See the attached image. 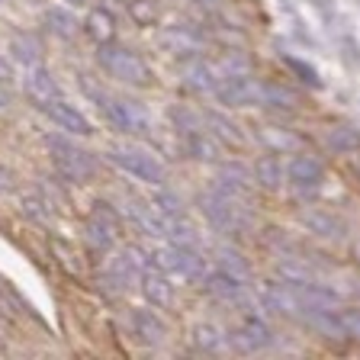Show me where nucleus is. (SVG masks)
<instances>
[{
    "mask_svg": "<svg viewBox=\"0 0 360 360\" xmlns=\"http://www.w3.org/2000/svg\"><path fill=\"white\" fill-rule=\"evenodd\" d=\"M97 61L106 75L116 77L120 84H129V87H148V84L155 81L148 61H145L139 52H132V49H122V45L100 42Z\"/></svg>",
    "mask_w": 360,
    "mask_h": 360,
    "instance_id": "f257e3e1",
    "label": "nucleus"
},
{
    "mask_svg": "<svg viewBox=\"0 0 360 360\" xmlns=\"http://www.w3.org/2000/svg\"><path fill=\"white\" fill-rule=\"evenodd\" d=\"M112 161V165L120 167V171H126L129 177L142 180V184H155V187H161L167 177V167L165 161L155 155L151 148H142V145H112L110 155H106Z\"/></svg>",
    "mask_w": 360,
    "mask_h": 360,
    "instance_id": "f03ea898",
    "label": "nucleus"
},
{
    "mask_svg": "<svg viewBox=\"0 0 360 360\" xmlns=\"http://www.w3.org/2000/svg\"><path fill=\"white\" fill-rule=\"evenodd\" d=\"M45 142H49V148H52L55 171H58L61 180H68V184H90V180L97 177V161H94L90 151L65 142V139H58V135H49Z\"/></svg>",
    "mask_w": 360,
    "mask_h": 360,
    "instance_id": "7ed1b4c3",
    "label": "nucleus"
},
{
    "mask_svg": "<svg viewBox=\"0 0 360 360\" xmlns=\"http://www.w3.org/2000/svg\"><path fill=\"white\" fill-rule=\"evenodd\" d=\"M100 112L106 116L112 129L126 132L129 139H148L155 132L151 116L135 103V100H122V97H100Z\"/></svg>",
    "mask_w": 360,
    "mask_h": 360,
    "instance_id": "20e7f679",
    "label": "nucleus"
},
{
    "mask_svg": "<svg viewBox=\"0 0 360 360\" xmlns=\"http://www.w3.org/2000/svg\"><path fill=\"white\" fill-rule=\"evenodd\" d=\"M200 206H202V216L210 219L219 232H245L248 225H251V216L245 212L238 196H229V193H222V190L202 193Z\"/></svg>",
    "mask_w": 360,
    "mask_h": 360,
    "instance_id": "39448f33",
    "label": "nucleus"
},
{
    "mask_svg": "<svg viewBox=\"0 0 360 360\" xmlns=\"http://www.w3.org/2000/svg\"><path fill=\"white\" fill-rule=\"evenodd\" d=\"M219 97V103L225 106H255L264 103V84L251 75H241V77H225L219 81V87L212 90Z\"/></svg>",
    "mask_w": 360,
    "mask_h": 360,
    "instance_id": "423d86ee",
    "label": "nucleus"
},
{
    "mask_svg": "<svg viewBox=\"0 0 360 360\" xmlns=\"http://www.w3.org/2000/svg\"><path fill=\"white\" fill-rule=\"evenodd\" d=\"M139 286H142V296L148 306L155 309H167L174 300V286L171 280H167V274L161 267H155V264H145L142 274H139Z\"/></svg>",
    "mask_w": 360,
    "mask_h": 360,
    "instance_id": "0eeeda50",
    "label": "nucleus"
},
{
    "mask_svg": "<svg viewBox=\"0 0 360 360\" xmlns=\"http://www.w3.org/2000/svg\"><path fill=\"white\" fill-rule=\"evenodd\" d=\"M22 87H26V97H30L32 103L39 106V110H42L45 103H52V100L61 97L55 75L49 71V68H42V65L26 68V81H22Z\"/></svg>",
    "mask_w": 360,
    "mask_h": 360,
    "instance_id": "6e6552de",
    "label": "nucleus"
},
{
    "mask_svg": "<svg viewBox=\"0 0 360 360\" xmlns=\"http://www.w3.org/2000/svg\"><path fill=\"white\" fill-rule=\"evenodd\" d=\"M261 300L267 309H274L277 315H286V319H302L306 315V306L296 296V290L286 283H267L261 290Z\"/></svg>",
    "mask_w": 360,
    "mask_h": 360,
    "instance_id": "1a4fd4ad",
    "label": "nucleus"
},
{
    "mask_svg": "<svg viewBox=\"0 0 360 360\" xmlns=\"http://www.w3.org/2000/svg\"><path fill=\"white\" fill-rule=\"evenodd\" d=\"M42 112H45V116H49V120H52L58 129H65V132H71V135H90V132H94V126H90L87 116H84L81 110H75L71 103H65L61 97L52 100V103H45Z\"/></svg>",
    "mask_w": 360,
    "mask_h": 360,
    "instance_id": "9d476101",
    "label": "nucleus"
},
{
    "mask_svg": "<svg viewBox=\"0 0 360 360\" xmlns=\"http://www.w3.org/2000/svg\"><path fill=\"white\" fill-rule=\"evenodd\" d=\"M145 257H142V251L135 245H129V248H122L120 255H116V261H112V267H110V277H106V283H116V290H126L129 283H132L139 274H142V267H145Z\"/></svg>",
    "mask_w": 360,
    "mask_h": 360,
    "instance_id": "9b49d317",
    "label": "nucleus"
},
{
    "mask_svg": "<svg viewBox=\"0 0 360 360\" xmlns=\"http://www.w3.org/2000/svg\"><path fill=\"white\" fill-rule=\"evenodd\" d=\"M274 341V335H270L267 322H261L257 315H248L245 322L238 325V328L232 331V345L238 347V351H264V347Z\"/></svg>",
    "mask_w": 360,
    "mask_h": 360,
    "instance_id": "f8f14e48",
    "label": "nucleus"
},
{
    "mask_svg": "<svg viewBox=\"0 0 360 360\" xmlns=\"http://www.w3.org/2000/svg\"><path fill=\"white\" fill-rule=\"evenodd\" d=\"M286 177H290L292 187L315 190L325 180V167H322V161L312 155H296L290 165H286Z\"/></svg>",
    "mask_w": 360,
    "mask_h": 360,
    "instance_id": "ddd939ff",
    "label": "nucleus"
},
{
    "mask_svg": "<svg viewBox=\"0 0 360 360\" xmlns=\"http://www.w3.org/2000/svg\"><path fill=\"white\" fill-rule=\"evenodd\" d=\"M300 222L309 235H319V238H328L338 241L345 238V222L335 216V212H325V210H302L300 212Z\"/></svg>",
    "mask_w": 360,
    "mask_h": 360,
    "instance_id": "4468645a",
    "label": "nucleus"
},
{
    "mask_svg": "<svg viewBox=\"0 0 360 360\" xmlns=\"http://www.w3.org/2000/svg\"><path fill=\"white\" fill-rule=\"evenodd\" d=\"M184 84L190 90H200V94H212L219 87V71L216 65H210L206 58L193 55V58L184 61Z\"/></svg>",
    "mask_w": 360,
    "mask_h": 360,
    "instance_id": "2eb2a0df",
    "label": "nucleus"
},
{
    "mask_svg": "<svg viewBox=\"0 0 360 360\" xmlns=\"http://www.w3.org/2000/svg\"><path fill=\"white\" fill-rule=\"evenodd\" d=\"M132 331L142 345H165L167 325L161 322V315H155V309H132Z\"/></svg>",
    "mask_w": 360,
    "mask_h": 360,
    "instance_id": "dca6fc26",
    "label": "nucleus"
},
{
    "mask_svg": "<svg viewBox=\"0 0 360 360\" xmlns=\"http://www.w3.org/2000/svg\"><path fill=\"white\" fill-rule=\"evenodd\" d=\"M251 187H255V180H251V171H248L245 165H222L216 174V190H222V193L229 196H238V200H245L248 193H251Z\"/></svg>",
    "mask_w": 360,
    "mask_h": 360,
    "instance_id": "f3484780",
    "label": "nucleus"
},
{
    "mask_svg": "<svg viewBox=\"0 0 360 360\" xmlns=\"http://www.w3.org/2000/svg\"><path fill=\"white\" fill-rule=\"evenodd\" d=\"M129 216H132V222L142 229L145 235H151V238H167V216H161V212L148 202L142 200H132L129 202Z\"/></svg>",
    "mask_w": 360,
    "mask_h": 360,
    "instance_id": "a211bd4d",
    "label": "nucleus"
},
{
    "mask_svg": "<svg viewBox=\"0 0 360 360\" xmlns=\"http://www.w3.org/2000/svg\"><path fill=\"white\" fill-rule=\"evenodd\" d=\"M202 283H206V290H210L212 296H219V300H225V302H238L241 296H245V280L232 277V274L222 267H216L212 274H202Z\"/></svg>",
    "mask_w": 360,
    "mask_h": 360,
    "instance_id": "6ab92c4d",
    "label": "nucleus"
},
{
    "mask_svg": "<svg viewBox=\"0 0 360 360\" xmlns=\"http://www.w3.org/2000/svg\"><path fill=\"white\" fill-rule=\"evenodd\" d=\"M161 42L171 49V52L184 55V58H193V55H200L202 49V36L196 30H190V26H167L165 36H161Z\"/></svg>",
    "mask_w": 360,
    "mask_h": 360,
    "instance_id": "aec40b11",
    "label": "nucleus"
},
{
    "mask_svg": "<svg viewBox=\"0 0 360 360\" xmlns=\"http://www.w3.org/2000/svg\"><path fill=\"white\" fill-rule=\"evenodd\" d=\"M202 126H210L206 132L212 135V139H219V142H225V145H245V132H241L238 126H235L229 116H222V112H216V110H210L206 116H202Z\"/></svg>",
    "mask_w": 360,
    "mask_h": 360,
    "instance_id": "412c9836",
    "label": "nucleus"
},
{
    "mask_svg": "<svg viewBox=\"0 0 360 360\" xmlns=\"http://www.w3.org/2000/svg\"><path fill=\"white\" fill-rule=\"evenodd\" d=\"M251 180H255L261 190H277L283 184V165H280L274 155L257 158V165L251 167Z\"/></svg>",
    "mask_w": 360,
    "mask_h": 360,
    "instance_id": "4be33fe9",
    "label": "nucleus"
},
{
    "mask_svg": "<svg viewBox=\"0 0 360 360\" xmlns=\"http://www.w3.org/2000/svg\"><path fill=\"white\" fill-rule=\"evenodd\" d=\"M84 30H87V36L94 39V42H112V36H116V20H112L110 10L97 7V10H90L87 20H84Z\"/></svg>",
    "mask_w": 360,
    "mask_h": 360,
    "instance_id": "5701e85b",
    "label": "nucleus"
},
{
    "mask_svg": "<svg viewBox=\"0 0 360 360\" xmlns=\"http://www.w3.org/2000/svg\"><path fill=\"white\" fill-rule=\"evenodd\" d=\"M180 139H184V148H187L190 158H196V161H216L219 145L206 129H196V132H187V135H180Z\"/></svg>",
    "mask_w": 360,
    "mask_h": 360,
    "instance_id": "b1692460",
    "label": "nucleus"
},
{
    "mask_svg": "<svg viewBox=\"0 0 360 360\" xmlns=\"http://www.w3.org/2000/svg\"><path fill=\"white\" fill-rule=\"evenodd\" d=\"M45 26H49L58 39H71L77 32V16L68 7H58V4H55V7L45 10Z\"/></svg>",
    "mask_w": 360,
    "mask_h": 360,
    "instance_id": "393cba45",
    "label": "nucleus"
},
{
    "mask_svg": "<svg viewBox=\"0 0 360 360\" xmlns=\"http://www.w3.org/2000/svg\"><path fill=\"white\" fill-rule=\"evenodd\" d=\"M10 49H13V58L20 61V65L32 68L42 61V49H39V42L32 36H22V32H16L13 39H10Z\"/></svg>",
    "mask_w": 360,
    "mask_h": 360,
    "instance_id": "a878e982",
    "label": "nucleus"
},
{
    "mask_svg": "<svg viewBox=\"0 0 360 360\" xmlns=\"http://www.w3.org/2000/svg\"><path fill=\"white\" fill-rule=\"evenodd\" d=\"M190 338H193V347H196V351H206V354L222 351V345H225V335H222V331H219L212 322L196 325Z\"/></svg>",
    "mask_w": 360,
    "mask_h": 360,
    "instance_id": "bb28decb",
    "label": "nucleus"
},
{
    "mask_svg": "<svg viewBox=\"0 0 360 360\" xmlns=\"http://www.w3.org/2000/svg\"><path fill=\"white\" fill-rule=\"evenodd\" d=\"M261 142L267 145L274 155H277V151H296L300 148V139L290 135L286 129H277V126H264L261 129Z\"/></svg>",
    "mask_w": 360,
    "mask_h": 360,
    "instance_id": "cd10ccee",
    "label": "nucleus"
},
{
    "mask_svg": "<svg viewBox=\"0 0 360 360\" xmlns=\"http://www.w3.org/2000/svg\"><path fill=\"white\" fill-rule=\"evenodd\" d=\"M22 216L32 219V222H49V216H52V206L45 202L42 190H30V193H22Z\"/></svg>",
    "mask_w": 360,
    "mask_h": 360,
    "instance_id": "c85d7f7f",
    "label": "nucleus"
},
{
    "mask_svg": "<svg viewBox=\"0 0 360 360\" xmlns=\"http://www.w3.org/2000/svg\"><path fill=\"white\" fill-rule=\"evenodd\" d=\"M216 261H219V267L229 270L232 277H238V280H248V277H251V267H248V261L238 255V251H235V248H225V245H222V248L216 251Z\"/></svg>",
    "mask_w": 360,
    "mask_h": 360,
    "instance_id": "c756f323",
    "label": "nucleus"
},
{
    "mask_svg": "<svg viewBox=\"0 0 360 360\" xmlns=\"http://www.w3.org/2000/svg\"><path fill=\"white\" fill-rule=\"evenodd\" d=\"M126 10L135 26H155L158 22V0H129Z\"/></svg>",
    "mask_w": 360,
    "mask_h": 360,
    "instance_id": "7c9ffc66",
    "label": "nucleus"
},
{
    "mask_svg": "<svg viewBox=\"0 0 360 360\" xmlns=\"http://www.w3.org/2000/svg\"><path fill=\"white\" fill-rule=\"evenodd\" d=\"M151 206H155L161 216H180V212H184V202H180V196H174L171 190H155V196H151Z\"/></svg>",
    "mask_w": 360,
    "mask_h": 360,
    "instance_id": "2f4dec72",
    "label": "nucleus"
},
{
    "mask_svg": "<svg viewBox=\"0 0 360 360\" xmlns=\"http://www.w3.org/2000/svg\"><path fill=\"white\" fill-rule=\"evenodd\" d=\"M264 103L270 106H296V94H290L286 87H277V84H264Z\"/></svg>",
    "mask_w": 360,
    "mask_h": 360,
    "instance_id": "473e14b6",
    "label": "nucleus"
},
{
    "mask_svg": "<svg viewBox=\"0 0 360 360\" xmlns=\"http://www.w3.org/2000/svg\"><path fill=\"white\" fill-rule=\"evenodd\" d=\"M328 145L335 151H354V145H357V135H354L351 126H338V129H331Z\"/></svg>",
    "mask_w": 360,
    "mask_h": 360,
    "instance_id": "72a5a7b5",
    "label": "nucleus"
},
{
    "mask_svg": "<svg viewBox=\"0 0 360 360\" xmlns=\"http://www.w3.org/2000/svg\"><path fill=\"white\" fill-rule=\"evenodd\" d=\"M338 325H341V338H357L360 335L357 309H338Z\"/></svg>",
    "mask_w": 360,
    "mask_h": 360,
    "instance_id": "f704fd0d",
    "label": "nucleus"
},
{
    "mask_svg": "<svg viewBox=\"0 0 360 360\" xmlns=\"http://www.w3.org/2000/svg\"><path fill=\"white\" fill-rule=\"evenodd\" d=\"M52 248H55V255H58V264H61V267H65L68 274H75V277H77V274H81V264L71 261V257H75V251H71L65 241H58V238L52 241Z\"/></svg>",
    "mask_w": 360,
    "mask_h": 360,
    "instance_id": "c9c22d12",
    "label": "nucleus"
},
{
    "mask_svg": "<svg viewBox=\"0 0 360 360\" xmlns=\"http://www.w3.org/2000/svg\"><path fill=\"white\" fill-rule=\"evenodd\" d=\"M10 190H16V174L7 165H0V193H10Z\"/></svg>",
    "mask_w": 360,
    "mask_h": 360,
    "instance_id": "e433bc0d",
    "label": "nucleus"
},
{
    "mask_svg": "<svg viewBox=\"0 0 360 360\" xmlns=\"http://www.w3.org/2000/svg\"><path fill=\"white\" fill-rule=\"evenodd\" d=\"M286 65L296 71V75H302V81H309V84H319V77H315V71L312 68H306L302 61H296V58H286Z\"/></svg>",
    "mask_w": 360,
    "mask_h": 360,
    "instance_id": "4c0bfd02",
    "label": "nucleus"
},
{
    "mask_svg": "<svg viewBox=\"0 0 360 360\" xmlns=\"http://www.w3.org/2000/svg\"><path fill=\"white\" fill-rule=\"evenodd\" d=\"M0 87L4 90H10L13 87V68H10V61L0 55Z\"/></svg>",
    "mask_w": 360,
    "mask_h": 360,
    "instance_id": "58836bf2",
    "label": "nucleus"
},
{
    "mask_svg": "<svg viewBox=\"0 0 360 360\" xmlns=\"http://www.w3.org/2000/svg\"><path fill=\"white\" fill-rule=\"evenodd\" d=\"M0 351H4V335H0Z\"/></svg>",
    "mask_w": 360,
    "mask_h": 360,
    "instance_id": "ea45409f",
    "label": "nucleus"
},
{
    "mask_svg": "<svg viewBox=\"0 0 360 360\" xmlns=\"http://www.w3.org/2000/svg\"><path fill=\"white\" fill-rule=\"evenodd\" d=\"M4 106H7V103H4V100H0V110H4Z\"/></svg>",
    "mask_w": 360,
    "mask_h": 360,
    "instance_id": "a19ab883",
    "label": "nucleus"
}]
</instances>
